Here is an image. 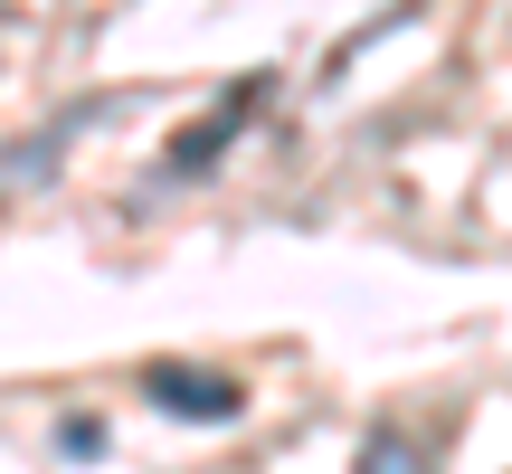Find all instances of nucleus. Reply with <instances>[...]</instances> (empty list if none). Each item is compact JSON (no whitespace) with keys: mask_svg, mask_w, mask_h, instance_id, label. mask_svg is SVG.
Instances as JSON below:
<instances>
[{"mask_svg":"<svg viewBox=\"0 0 512 474\" xmlns=\"http://www.w3.org/2000/svg\"><path fill=\"white\" fill-rule=\"evenodd\" d=\"M114 105H124V95H76V105H57L48 124L29 133V143H10V152H0V190H38V181L57 171V152H67L86 124H105Z\"/></svg>","mask_w":512,"mask_h":474,"instance_id":"f257e3e1","label":"nucleus"},{"mask_svg":"<svg viewBox=\"0 0 512 474\" xmlns=\"http://www.w3.org/2000/svg\"><path fill=\"white\" fill-rule=\"evenodd\" d=\"M143 389L171 408V418H200V427H219V418H238V408H247L238 380H228V370H200V361H152Z\"/></svg>","mask_w":512,"mask_h":474,"instance_id":"f03ea898","label":"nucleus"},{"mask_svg":"<svg viewBox=\"0 0 512 474\" xmlns=\"http://www.w3.org/2000/svg\"><path fill=\"white\" fill-rule=\"evenodd\" d=\"M256 105H266V76H247V86H228V105H219V114H209V124H200V133H190V143H171V171H200V162H209V152H219V143H228V133H238V124H247V114H256Z\"/></svg>","mask_w":512,"mask_h":474,"instance_id":"7ed1b4c3","label":"nucleus"},{"mask_svg":"<svg viewBox=\"0 0 512 474\" xmlns=\"http://www.w3.org/2000/svg\"><path fill=\"white\" fill-rule=\"evenodd\" d=\"M351 474H437V465H427V446L408 437V427H370L361 456H351Z\"/></svg>","mask_w":512,"mask_h":474,"instance_id":"20e7f679","label":"nucleus"}]
</instances>
